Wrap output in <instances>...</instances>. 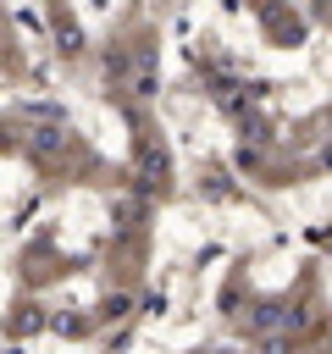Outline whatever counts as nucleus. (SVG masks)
Returning <instances> with one entry per match:
<instances>
[{"instance_id": "nucleus-1", "label": "nucleus", "mask_w": 332, "mask_h": 354, "mask_svg": "<svg viewBox=\"0 0 332 354\" xmlns=\"http://www.w3.org/2000/svg\"><path fill=\"white\" fill-rule=\"evenodd\" d=\"M266 354H282V343H271V348H266Z\"/></svg>"}]
</instances>
